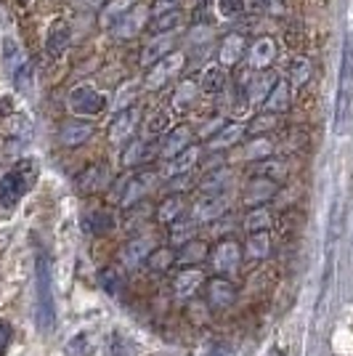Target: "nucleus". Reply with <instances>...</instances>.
<instances>
[{
	"label": "nucleus",
	"instance_id": "obj_40",
	"mask_svg": "<svg viewBox=\"0 0 353 356\" xmlns=\"http://www.w3.org/2000/svg\"><path fill=\"white\" fill-rule=\"evenodd\" d=\"M181 22H183V16H181V11H167V14H160L154 16V24H151V30L157 32V35H162V32H173L176 27H181Z\"/></svg>",
	"mask_w": 353,
	"mask_h": 356
},
{
	"label": "nucleus",
	"instance_id": "obj_3",
	"mask_svg": "<svg viewBox=\"0 0 353 356\" xmlns=\"http://www.w3.org/2000/svg\"><path fill=\"white\" fill-rule=\"evenodd\" d=\"M351 104H353V43H345V48H343V67H340L338 104H335V128H343Z\"/></svg>",
	"mask_w": 353,
	"mask_h": 356
},
{
	"label": "nucleus",
	"instance_id": "obj_18",
	"mask_svg": "<svg viewBox=\"0 0 353 356\" xmlns=\"http://www.w3.org/2000/svg\"><path fill=\"white\" fill-rule=\"evenodd\" d=\"M90 136H93V125L90 122H83V120H69L64 122L59 131V141L64 147H80L85 144Z\"/></svg>",
	"mask_w": 353,
	"mask_h": 356
},
{
	"label": "nucleus",
	"instance_id": "obj_30",
	"mask_svg": "<svg viewBox=\"0 0 353 356\" xmlns=\"http://www.w3.org/2000/svg\"><path fill=\"white\" fill-rule=\"evenodd\" d=\"M149 157H154V144L136 138L131 147L122 152V165H125V168H136V165L147 163Z\"/></svg>",
	"mask_w": 353,
	"mask_h": 356
},
{
	"label": "nucleus",
	"instance_id": "obj_12",
	"mask_svg": "<svg viewBox=\"0 0 353 356\" xmlns=\"http://www.w3.org/2000/svg\"><path fill=\"white\" fill-rule=\"evenodd\" d=\"M109 181H112V173L106 165H90L77 176V189L83 194H96L104 192L109 186Z\"/></svg>",
	"mask_w": 353,
	"mask_h": 356
},
{
	"label": "nucleus",
	"instance_id": "obj_38",
	"mask_svg": "<svg viewBox=\"0 0 353 356\" xmlns=\"http://www.w3.org/2000/svg\"><path fill=\"white\" fill-rule=\"evenodd\" d=\"M274 83H277V77L271 72H261L255 80H252V86H250V102H261L263 104V99L268 96V90L274 88Z\"/></svg>",
	"mask_w": 353,
	"mask_h": 356
},
{
	"label": "nucleus",
	"instance_id": "obj_22",
	"mask_svg": "<svg viewBox=\"0 0 353 356\" xmlns=\"http://www.w3.org/2000/svg\"><path fill=\"white\" fill-rule=\"evenodd\" d=\"M242 54H245V38L236 35V32L234 35H226V40L221 43V51H218V64H223L229 70V67L239 64Z\"/></svg>",
	"mask_w": 353,
	"mask_h": 356
},
{
	"label": "nucleus",
	"instance_id": "obj_13",
	"mask_svg": "<svg viewBox=\"0 0 353 356\" xmlns=\"http://www.w3.org/2000/svg\"><path fill=\"white\" fill-rule=\"evenodd\" d=\"M69 40H72L69 24H67L64 19H56V22L51 24V30H48V38H45V51H48V56H51V59H61L64 51L69 48Z\"/></svg>",
	"mask_w": 353,
	"mask_h": 356
},
{
	"label": "nucleus",
	"instance_id": "obj_27",
	"mask_svg": "<svg viewBox=\"0 0 353 356\" xmlns=\"http://www.w3.org/2000/svg\"><path fill=\"white\" fill-rule=\"evenodd\" d=\"M226 86V67L223 64H207L199 74V88L205 93H218Z\"/></svg>",
	"mask_w": 353,
	"mask_h": 356
},
{
	"label": "nucleus",
	"instance_id": "obj_14",
	"mask_svg": "<svg viewBox=\"0 0 353 356\" xmlns=\"http://www.w3.org/2000/svg\"><path fill=\"white\" fill-rule=\"evenodd\" d=\"M192 128L189 125H178V128H173L170 134L162 138L160 144V157H165V160H170V157H176V154H181L186 147H192Z\"/></svg>",
	"mask_w": 353,
	"mask_h": 356
},
{
	"label": "nucleus",
	"instance_id": "obj_39",
	"mask_svg": "<svg viewBox=\"0 0 353 356\" xmlns=\"http://www.w3.org/2000/svg\"><path fill=\"white\" fill-rule=\"evenodd\" d=\"M229 170L221 168V170H213L210 176H205L202 181V192L205 194H218V192H226V186H229Z\"/></svg>",
	"mask_w": 353,
	"mask_h": 356
},
{
	"label": "nucleus",
	"instance_id": "obj_20",
	"mask_svg": "<svg viewBox=\"0 0 353 356\" xmlns=\"http://www.w3.org/2000/svg\"><path fill=\"white\" fill-rule=\"evenodd\" d=\"M27 64V56L22 51V45L14 38H3V72L14 80V74Z\"/></svg>",
	"mask_w": 353,
	"mask_h": 356
},
{
	"label": "nucleus",
	"instance_id": "obj_24",
	"mask_svg": "<svg viewBox=\"0 0 353 356\" xmlns=\"http://www.w3.org/2000/svg\"><path fill=\"white\" fill-rule=\"evenodd\" d=\"M207 258V245L199 239H189L181 245V250L176 252V264L181 266H194V264H202Z\"/></svg>",
	"mask_w": 353,
	"mask_h": 356
},
{
	"label": "nucleus",
	"instance_id": "obj_23",
	"mask_svg": "<svg viewBox=\"0 0 353 356\" xmlns=\"http://www.w3.org/2000/svg\"><path fill=\"white\" fill-rule=\"evenodd\" d=\"M277 59V43L271 38H261L252 43L250 51V67L255 70H268V64Z\"/></svg>",
	"mask_w": 353,
	"mask_h": 356
},
{
	"label": "nucleus",
	"instance_id": "obj_1",
	"mask_svg": "<svg viewBox=\"0 0 353 356\" xmlns=\"http://www.w3.org/2000/svg\"><path fill=\"white\" fill-rule=\"evenodd\" d=\"M35 319L43 332L56 325V296H54V271L45 252H38L35 261Z\"/></svg>",
	"mask_w": 353,
	"mask_h": 356
},
{
	"label": "nucleus",
	"instance_id": "obj_15",
	"mask_svg": "<svg viewBox=\"0 0 353 356\" xmlns=\"http://www.w3.org/2000/svg\"><path fill=\"white\" fill-rule=\"evenodd\" d=\"M144 22H147V11L133 6L128 14L120 16L117 22L112 24V35H115V38H120V40H125V38H133V35H138V32H141Z\"/></svg>",
	"mask_w": 353,
	"mask_h": 356
},
{
	"label": "nucleus",
	"instance_id": "obj_36",
	"mask_svg": "<svg viewBox=\"0 0 353 356\" xmlns=\"http://www.w3.org/2000/svg\"><path fill=\"white\" fill-rule=\"evenodd\" d=\"M197 90H199V86H197L194 80H183V83L178 86V90L173 93V106H176L178 112H183V109H189V106L194 104Z\"/></svg>",
	"mask_w": 353,
	"mask_h": 356
},
{
	"label": "nucleus",
	"instance_id": "obj_45",
	"mask_svg": "<svg viewBox=\"0 0 353 356\" xmlns=\"http://www.w3.org/2000/svg\"><path fill=\"white\" fill-rule=\"evenodd\" d=\"M279 173H281V165L279 163H271L268 157L265 160H261V163L255 165V176H263V178H279Z\"/></svg>",
	"mask_w": 353,
	"mask_h": 356
},
{
	"label": "nucleus",
	"instance_id": "obj_19",
	"mask_svg": "<svg viewBox=\"0 0 353 356\" xmlns=\"http://www.w3.org/2000/svg\"><path fill=\"white\" fill-rule=\"evenodd\" d=\"M170 51H173V35H170V32H162V35L151 38V40L144 45V51H141V64L151 67L154 61H160L162 56H167Z\"/></svg>",
	"mask_w": 353,
	"mask_h": 356
},
{
	"label": "nucleus",
	"instance_id": "obj_17",
	"mask_svg": "<svg viewBox=\"0 0 353 356\" xmlns=\"http://www.w3.org/2000/svg\"><path fill=\"white\" fill-rule=\"evenodd\" d=\"M205 271L202 268H194V266H186L181 274L176 277V282H173V290H176L178 298H192L202 284H205Z\"/></svg>",
	"mask_w": 353,
	"mask_h": 356
},
{
	"label": "nucleus",
	"instance_id": "obj_42",
	"mask_svg": "<svg viewBox=\"0 0 353 356\" xmlns=\"http://www.w3.org/2000/svg\"><path fill=\"white\" fill-rule=\"evenodd\" d=\"M167 128H170V112H167V109H157L147 122V131L151 136L167 134Z\"/></svg>",
	"mask_w": 353,
	"mask_h": 356
},
{
	"label": "nucleus",
	"instance_id": "obj_47",
	"mask_svg": "<svg viewBox=\"0 0 353 356\" xmlns=\"http://www.w3.org/2000/svg\"><path fill=\"white\" fill-rule=\"evenodd\" d=\"M178 6H181V0H154V6H151V14H154V16L167 14V11H176Z\"/></svg>",
	"mask_w": 353,
	"mask_h": 356
},
{
	"label": "nucleus",
	"instance_id": "obj_29",
	"mask_svg": "<svg viewBox=\"0 0 353 356\" xmlns=\"http://www.w3.org/2000/svg\"><path fill=\"white\" fill-rule=\"evenodd\" d=\"M245 134V125H239V122H231V125H223L218 134L213 136L210 141H207V147L213 149V152H221V149H229L234 147L236 141L242 138Z\"/></svg>",
	"mask_w": 353,
	"mask_h": 356
},
{
	"label": "nucleus",
	"instance_id": "obj_32",
	"mask_svg": "<svg viewBox=\"0 0 353 356\" xmlns=\"http://www.w3.org/2000/svg\"><path fill=\"white\" fill-rule=\"evenodd\" d=\"M85 229H88L93 237H104L115 229V216L106 213V210H93L85 216Z\"/></svg>",
	"mask_w": 353,
	"mask_h": 356
},
{
	"label": "nucleus",
	"instance_id": "obj_34",
	"mask_svg": "<svg viewBox=\"0 0 353 356\" xmlns=\"http://www.w3.org/2000/svg\"><path fill=\"white\" fill-rule=\"evenodd\" d=\"M183 210H186V205H183V197H181V194H173V197L162 200L160 210H157V221H160V223H173L176 218H181V216H183Z\"/></svg>",
	"mask_w": 353,
	"mask_h": 356
},
{
	"label": "nucleus",
	"instance_id": "obj_37",
	"mask_svg": "<svg viewBox=\"0 0 353 356\" xmlns=\"http://www.w3.org/2000/svg\"><path fill=\"white\" fill-rule=\"evenodd\" d=\"M176 264V250L173 248H157V250L149 252L147 266L151 271H167V268Z\"/></svg>",
	"mask_w": 353,
	"mask_h": 356
},
{
	"label": "nucleus",
	"instance_id": "obj_51",
	"mask_svg": "<svg viewBox=\"0 0 353 356\" xmlns=\"http://www.w3.org/2000/svg\"><path fill=\"white\" fill-rule=\"evenodd\" d=\"M250 3H252V6H258V3H263V0H250Z\"/></svg>",
	"mask_w": 353,
	"mask_h": 356
},
{
	"label": "nucleus",
	"instance_id": "obj_2",
	"mask_svg": "<svg viewBox=\"0 0 353 356\" xmlns=\"http://www.w3.org/2000/svg\"><path fill=\"white\" fill-rule=\"evenodd\" d=\"M35 181H38V163L35 160L16 163L6 176L0 178V205L14 208L16 202L35 186Z\"/></svg>",
	"mask_w": 353,
	"mask_h": 356
},
{
	"label": "nucleus",
	"instance_id": "obj_46",
	"mask_svg": "<svg viewBox=\"0 0 353 356\" xmlns=\"http://www.w3.org/2000/svg\"><path fill=\"white\" fill-rule=\"evenodd\" d=\"M11 335H14V330H11V325L0 319V356H3L6 351H8V346H11Z\"/></svg>",
	"mask_w": 353,
	"mask_h": 356
},
{
	"label": "nucleus",
	"instance_id": "obj_8",
	"mask_svg": "<svg viewBox=\"0 0 353 356\" xmlns=\"http://www.w3.org/2000/svg\"><path fill=\"white\" fill-rule=\"evenodd\" d=\"M138 122H141V109H138V106L120 109L117 118L112 120V125H109V141H112V144H122V141H128V138L136 134Z\"/></svg>",
	"mask_w": 353,
	"mask_h": 356
},
{
	"label": "nucleus",
	"instance_id": "obj_7",
	"mask_svg": "<svg viewBox=\"0 0 353 356\" xmlns=\"http://www.w3.org/2000/svg\"><path fill=\"white\" fill-rule=\"evenodd\" d=\"M183 64H186V56H183L181 51H170L167 56H162L160 61H154V64H151V72L147 74V88L160 90Z\"/></svg>",
	"mask_w": 353,
	"mask_h": 356
},
{
	"label": "nucleus",
	"instance_id": "obj_35",
	"mask_svg": "<svg viewBox=\"0 0 353 356\" xmlns=\"http://www.w3.org/2000/svg\"><path fill=\"white\" fill-rule=\"evenodd\" d=\"M268 226H271V210L261 205V208H250L247 213V218H245V229H247V234H255V232H268Z\"/></svg>",
	"mask_w": 353,
	"mask_h": 356
},
{
	"label": "nucleus",
	"instance_id": "obj_48",
	"mask_svg": "<svg viewBox=\"0 0 353 356\" xmlns=\"http://www.w3.org/2000/svg\"><path fill=\"white\" fill-rule=\"evenodd\" d=\"M274 122H277V118L265 112L263 118H258V120H255V122H252V125H250V128H247V131H252V134H258V131H268V128H274Z\"/></svg>",
	"mask_w": 353,
	"mask_h": 356
},
{
	"label": "nucleus",
	"instance_id": "obj_33",
	"mask_svg": "<svg viewBox=\"0 0 353 356\" xmlns=\"http://www.w3.org/2000/svg\"><path fill=\"white\" fill-rule=\"evenodd\" d=\"M136 6V0H106L101 8V24L104 27H112L120 16H125Z\"/></svg>",
	"mask_w": 353,
	"mask_h": 356
},
{
	"label": "nucleus",
	"instance_id": "obj_21",
	"mask_svg": "<svg viewBox=\"0 0 353 356\" xmlns=\"http://www.w3.org/2000/svg\"><path fill=\"white\" fill-rule=\"evenodd\" d=\"M197 160H199V147H186L181 154H176V157H170L167 160V168H165V176H181V173H192V168L197 165Z\"/></svg>",
	"mask_w": 353,
	"mask_h": 356
},
{
	"label": "nucleus",
	"instance_id": "obj_26",
	"mask_svg": "<svg viewBox=\"0 0 353 356\" xmlns=\"http://www.w3.org/2000/svg\"><path fill=\"white\" fill-rule=\"evenodd\" d=\"M151 250H154V248H151L149 239H133V242H128V245L122 248V261H125L128 268H136L138 264H147V258Z\"/></svg>",
	"mask_w": 353,
	"mask_h": 356
},
{
	"label": "nucleus",
	"instance_id": "obj_43",
	"mask_svg": "<svg viewBox=\"0 0 353 356\" xmlns=\"http://www.w3.org/2000/svg\"><path fill=\"white\" fill-rule=\"evenodd\" d=\"M271 154V141L268 138H255L247 144V160H265Z\"/></svg>",
	"mask_w": 353,
	"mask_h": 356
},
{
	"label": "nucleus",
	"instance_id": "obj_10",
	"mask_svg": "<svg viewBox=\"0 0 353 356\" xmlns=\"http://www.w3.org/2000/svg\"><path fill=\"white\" fill-rule=\"evenodd\" d=\"M207 287H205V298L207 303H210V309H229L231 303H234L236 298V287L226 277H213V280H207Z\"/></svg>",
	"mask_w": 353,
	"mask_h": 356
},
{
	"label": "nucleus",
	"instance_id": "obj_6",
	"mask_svg": "<svg viewBox=\"0 0 353 356\" xmlns=\"http://www.w3.org/2000/svg\"><path fill=\"white\" fill-rule=\"evenodd\" d=\"M239 264H242V248L236 245L234 239H223V242H218L210 250V266H213L215 274H221V277L236 271Z\"/></svg>",
	"mask_w": 353,
	"mask_h": 356
},
{
	"label": "nucleus",
	"instance_id": "obj_9",
	"mask_svg": "<svg viewBox=\"0 0 353 356\" xmlns=\"http://www.w3.org/2000/svg\"><path fill=\"white\" fill-rule=\"evenodd\" d=\"M229 210V200H226V192H218V194H205L202 200H197L192 208V216L194 221H218L223 213Z\"/></svg>",
	"mask_w": 353,
	"mask_h": 356
},
{
	"label": "nucleus",
	"instance_id": "obj_41",
	"mask_svg": "<svg viewBox=\"0 0 353 356\" xmlns=\"http://www.w3.org/2000/svg\"><path fill=\"white\" fill-rule=\"evenodd\" d=\"M311 77V61L303 59V56H297V59L290 64V83L293 86H306Z\"/></svg>",
	"mask_w": 353,
	"mask_h": 356
},
{
	"label": "nucleus",
	"instance_id": "obj_28",
	"mask_svg": "<svg viewBox=\"0 0 353 356\" xmlns=\"http://www.w3.org/2000/svg\"><path fill=\"white\" fill-rule=\"evenodd\" d=\"M170 229H167V237L173 242V248H181L183 242H189V239L197 237V221L194 218H176L173 223H167Z\"/></svg>",
	"mask_w": 353,
	"mask_h": 356
},
{
	"label": "nucleus",
	"instance_id": "obj_11",
	"mask_svg": "<svg viewBox=\"0 0 353 356\" xmlns=\"http://www.w3.org/2000/svg\"><path fill=\"white\" fill-rule=\"evenodd\" d=\"M277 189H279V186H277L274 178L255 176L250 184L245 186V194H242V197H245V205H247V208H261V205H265V202L277 194Z\"/></svg>",
	"mask_w": 353,
	"mask_h": 356
},
{
	"label": "nucleus",
	"instance_id": "obj_4",
	"mask_svg": "<svg viewBox=\"0 0 353 356\" xmlns=\"http://www.w3.org/2000/svg\"><path fill=\"white\" fill-rule=\"evenodd\" d=\"M157 173L154 170H141V173H133L131 178H125L120 184L117 194H115V202L120 208H131L136 202H141L154 186H157Z\"/></svg>",
	"mask_w": 353,
	"mask_h": 356
},
{
	"label": "nucleus",
	"instance_id": "obj_25",
	"mask_svg": "<svg viewBox=\"0 0 353 356\" xmlns=\"http://www.w3.org/2000/svg\"><path fill=\"white\" fill-rule=\"evenodd\" d=\"M242 255L247 261H263V258H268L271 255V237H268V232H255V234H250Z\"/></svg>",
	"mask_w": 353,
	"mask_h": 356
},
{
	"label": "nucleus",
	"instance_id": "obj_44",
	"mask_svg": "<svg viewBox=\"0 0 353 356\" xmlns=\"http://www.w3.org/2000/svg\"><path fill=\"white\" fill-rule=\"evenodd\" d=\"M245 11V0H218V14L223 19H236Z\"/></svg>",
	"mask_w": 353,
	"mask_h": 356
},
{
	"label": "nucleus",
	"instance_id": "obj_50",
	"mask_svg": "<svg viewBox=\"0 0 353 356\" xmlns=\"http://www.w3.org/2000/svg\"><path fill=\"white\" fill-rule=\"evenodd\" d=\"M268 356H284V354H281V351H271Z\"/></svg>",
	"mask_w": 353,
	"mask_h": 356
},
{
	"label": "nucleus",
	"instance_id": "obj_5",
	"mask_svg": "<svg viewBox=\"0 0 353 356\" xmlns=\"http://www.w3.org/2000/svg\"><path fill=\"white\" fill-rule=\"evenodd\" d=\"M67 104L72 109L74 115H83V118H96L101 115L104 109L109 106V96L104 90H96L90 86H77V88L69 93Z\"/></svg>",
	"mask_w": 353,
	"mask_h": 356
},
{
	"label": "nucleus",
	"instance_id": "obj_49",
	"mask_svg": "<svg viewBox=\"0 0 353 356\" xmlns=\"http://www.w3.org/2000/svg\"><path fill=\"white\" fill-rule=\"evenodd\" d=\"M88 6H99V3H106V0H85Z\"/></svg>",
	"mask_w": 353,
	"mask_h": 356
},
{
	"label": "nucleus",
	"instance_id": "obj_31",
	"mask_svg": "<svg viewBox=\"0 0 353 356\" xmlns=\"http://www.w3.org/2000/svg\"><path fill=\"white\" fill-rule=\"evenodd\" d=\"M99 284L109 293L112 298H122L125 296V277L117 266H106L99 271Z\"/></svg>",
	"mask_w": 353,
	"mask_h": 356
},
{
	"label": "nucleus",
	"instance_id": "obj_16",
	"mask_svg": "<svg viewBox=\"0 0 353 356\" xmlns=\"http://www.w3.org/2000/svg\"><path fill=\"white\" fill-rule=\"evenodd\" d=\"M290 102H293V93H290V83L284 80H277L274 88L268 90V96L263 99V112L268 115H281L290 109Z\"/></svg>",
	"mask_w": 353,
	"mask_h": 356
}]
</instances>
